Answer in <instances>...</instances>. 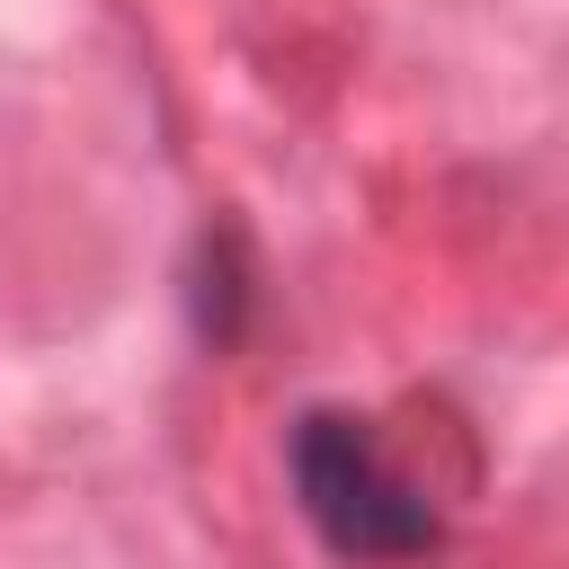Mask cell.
I'll list each match as a JSON object with an SVG mask.
<instances>
[{
  "label": "cell",
  "mask_w": 569,
  "mask_h": 569,
  "mask_svg": "<svg viewBox=\"0 0 569 569\" xmlns=\"http://www.w3.org/2000/svg\"><path fill=\"white\" fill-rule=\"evenodd\" d=\"M293 507L311 516V533L338 560H418L436 542V507L418 498V480L373 445L365 418L347 409H311L293 427Z\"/></svg>",
  "instance_id": "cell-1"
}]
</instances>
